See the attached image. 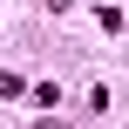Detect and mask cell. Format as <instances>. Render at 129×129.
<instances>
[{
    "label": "cell",
    "mask_w": 129,
    "mask_h": 129,
    "mask_svg": "<svg viewBox=\"0 0 129 129\" xmlns=\"http://www.w3.org/2000/svg\"><path fill=\"white\" fill-rule=\"evenodd\" d=\"M20 88H27V82H20V75H14V68H0V95H7V102H14V95H20Z\"/></svg>",
    "instance_id": "6da1fadb"
},
{
    "label": "cell",
    "mask_w": 129,
    "mask_h": 129,
    "mask_svg": "<svg viewBox=\"0 0 129 129\" xmlns=\"http://www.w3.org/2000/svg\"><path fill=\"white\" fill-rule=\"evenodd\" d=\"M122 34H129V20H122Z\"/></svg>",
    "instance_id": "7a4b0ae2"
}]
</instances>
